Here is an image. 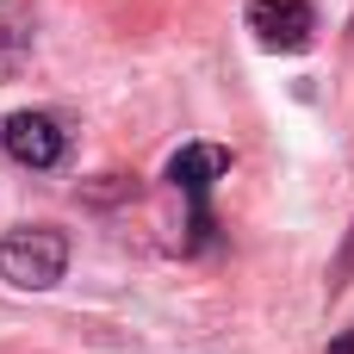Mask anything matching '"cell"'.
<instances>
[{
  "instance_id": "7",
  "label": "cell",
  "mask_w": 354,
  "mask_h": 354,
  "mask_svg": "<svg viewBox=\"0 0 354 354\" xmlns=\"http://www.w3.org/2000/svg\"><path fill=\"white\" fill-rule=\"evenodd\" d=\"M330 354H354V330H342V336L330 342Z\"/></svg>"
},
{
  "instance_id": "4",
  "label": "cell",
  "mask_w": 354,
  "mask_h": 354,
  "mask_svg": "<svg viewBox=\"0 0 354 354\" xmlns=\"http://www.w3.org/2000/svg\"><path fill=\"white\" fill-rule=\"evenodd\" d=\"M249 31L261 50H311L317 37V6L311 0H249Z\"/></svg>"
},
{
  "instance_id": "5",
  "label": "cell",
  "mask_w": 354,
  "mask_h": 354,
  "mask_svg": "<svg viewBox=\"0 0 354 354\" xmlns=\"http://www.w3.org/2000/svg\"><path fill=\"white\" fill-rule=\"evenodd\" d=\"M37 50V12L25 0H0V81H12Z\"/></svg>"
},
{
  "instance_id": "2",
  "label": "cell",
  "mask_w": 354,
  "mask_h": 354,
  "mask_svg": "<svg viewBox=\"0 0 354 354\" xmlns=\"http://www.w3.org/2000/svg\"><path fill=\"white\" fill-rule=\"evenodd\" d=\"M162 174H168V187L187 199V230H193L187 249H205V243H212V205H205V199H212V187L230 174V149H224V143H187V149L168 156Z\"/></svg>"
},
{
  "instance_id": "3",
  "label": "cell",
  "mask_w": 354,
  "mask_h": 354,
  "mask_svg": "<svg viewBox=\"0 0 354 354\" xmlns=\"http://www.w3.org/2000/svg\"><path fill=\"white\" fill-rule=\"evenodd\" d=\"M0 149L31 168V174H50L62 156H68V131L50 118V112H6L0 118Z\"/></svg>"
},
{
  "instance_id": "1",
  "label": "cell",
  "mask_w": 354,
  "mask_h": 354,
  "mask_svg": "<svg viewBox=\"0 0 354 354\" xmlns=\"http://www.w3.org/2000/svg\"><path fill=\"white\" fill-rule=\"evenodd\" d=\"M68 274V236L56 224H19L0 236V280L19 292H50Z\"/></svg>"
},
{
  "instance_id": "6",
  "label": "cell",
  "mask_w": 354,
  "mask_h": 354,
  "mask_svg": "<svg viewBox=\"0 0 354 354\" xmlns=\"http://www.w3.org/2000/svg\"><path fill=\"white\" fill-rule=\"evenodd\" d=\"M348 280H354V230H348V243H342V255H336V268H330V299H336Z\"/></svg>"
}]
</instances>
